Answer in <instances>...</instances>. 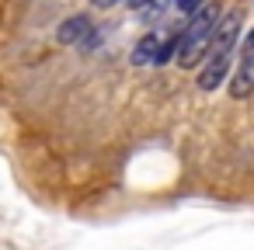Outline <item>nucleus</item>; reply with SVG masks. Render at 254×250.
<instances>
[{"label":"nucleus","instance_id":"6","mask_svg":"<svg viewBox=\"0 0 254 250\" xmlns=\"http://www.w3.org/2000/svg\"><path fill=\"white\" fill-rule=\"evenodd\" d=\"M157 52H160V35L150 32V35H143V39L132 46V63H136V66H146V63L157 59Z\"/></svg>","mask_w":254,"mask_h":250},{"label":"nucleus","instance_id":"1","mask_svg":"<svg viewBox=\"0 0 254 250\" xmlns=\"http://www.w3.org/2000/svg\"><path fill=\"white\" fill-rule=\"evenodd\" d=\"M216 21H219V7L216 4H202L191 21L185 25L181 32V46H178V66L191 70L198 63H205V52H209V42H212V32H216Z\"/></svg>","mask_w":254,"mask_h":250},{"label":"nucleus","instance_id":"8","mask_svg":"<svg viewBox=\"0 0 254 250\" xmlns=\"http://www.w3.org/2000/svg\"><path fill=\"white\" fill-rule=\"evenodd\" d=\"M126 4H129L132 11H146V7H157L160 0H126Z\"/></svg>","mask_w":254,"mask_h":250},{"label":"nucleus","instance_id":"9","mask_svg":"<svg viewBox=\"0 0 254 250\" xmlns=\"http://www.w3.org/2000/svg\"><path fill=\"white\" fill-rule=\"evenodd\" d=\"M94 7H112V4H119V0H91Z\"/></svg>","mask_w":254,"mask_h":250},{"label":"nucleus","instance_id":"3","mask_svg":"<svg viewBox=\"0 0 254 250\" xmlns=\"http://www.w3.org/2000/svg\"><path fill=\"white\" fill-rule=\"evenodd\" d=\"M251 94H254V28L247 32V39L240 46V59H237L233 80H230V98L247 101Z\"/></svg>","mask_w":254,"mask_h":250},{"label":"nucleus","instance_id":"7","mask_svg":"<svg viewBox=\"0 0 254 250\" xmlns=\"http://www.w3.org/2000/svg\"><path fill=\"white\" fill-rule=\"evenodd\" d=\"M202 4H205V0H174V7H178L181 14H195Z\"/></svg>","mask_w":254,"mask_h":250},{"label":"nucleus","instance_id":"2","mask_svg":"<svg viewBox=\"0 0 254 250\" xmlns=\"http://www.w3.org/2000/svg\"><path fill=\"white\" fill-rule=\"evenodd\" d=\"M240 25H244V11L240 7H233L230 14H223L216 21V32H212V42H209L205 59H226V56H233V46L240 39Z\"/></svg>","mask_w":254,"mask_h":250},{"label":"nucleus","instance_id":"5","mask_svg":"<svg viewBox=\"0 0 254 250\" xmlns=\"http://www.w3.org/2000/svg\"><path fill=\"white\" fill-rule=\"evenodd\" d=\"M226 70H230V56L226 59H205L202 73H198V91H216L223 80H226Z\"/></svg>","mask_w":254,"mask_h":250},{"label":"nucleus","instance_id":"4","mask_svg":"<svg viewBox=\"0 0 254 250\" xmlns=\"http://www.w3.org/2000/svg\"><path fill=\"white\" fill-rule=\"evenodd\" d=\"M91 35V18L87 14H73V18H66L63 25H60V32H56V39L63 42V46H77L80 39H87Z\"/></svg>","mask_w":254,"mask_h":250}]
</instances>
